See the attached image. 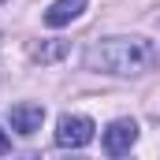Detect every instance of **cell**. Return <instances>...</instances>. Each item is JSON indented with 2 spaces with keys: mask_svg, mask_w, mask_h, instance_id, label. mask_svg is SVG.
<instances>
[{
  "mask_svg": "<svg viewBox=\"0 0 160 160\" xmlns=\"http://www.w3.org/2000/svg\"><path fill=\"white\" fill-rule=\"evenodd\" d=\"M93 119L89 116H60L56 123V145H63V149H82V145H89L93 142Z\"/></svg>",
  "mask_w": 160,
  "mask_h": 160,
  "instance_id": "obj_2",
  "label": "cell"
},
{
  "mask_svg": "<svg viewBox=\"0 0 160 160\" xmlns=\"http://www.w3.org/2000/svg\"><path fill=\"white\" fill-rule=\"evenodd\" d=\"M134 142H138V123H134V119H112L108 127H104V134H101V145H104L108 157L130 153Z\"/></svg>",
  "mask_w": 160,
  "mask_h": 160,
  "instance_id": "obj_3",
  "label": "cell"
},
{
  "mask_svg": "<svg viewBox=\"0 0 160 160\" xmlns=\"http://www.w3.org/2000/svg\"><path fill=\"white\" fill-rule=\"evenodd\" d=\"M86 4H89V0H52V4L45 8V26L60 30V26L75 22L82 11H86Z\"/></svg>",
  "mask_w": 160,
  "mask_h": 160,
  "instance_id": "obj_5",
  "label": "cell"
},
{
  "mask_svg": "<svg viewBox=\"0 0 160 160\" xmlns=\"http://www.w3.org/2000/svg\"><path fill=\"white\" fill-rule=\"evenodd\" d=\"M0 4H4V0H0Z\"/></svg>",
  "mask_w": 160,
  "mask_h": 160,
  "instance_id": "obj_8",
  "label": "cell"
},
{
  "mask_svg": "<svg viewBox=\"0 0 160 160\" xmlns=\"http://www.w3.org/2000/svg\"><path fill=\"white\" fill-rule=\"evenodd\" d=\"M30 56H34L38 63L63 60V56H67V41H41V45H30Z\"/></svg>",
  "mask_w": 160,
  "mask_h": 160,
  "instance_id": "obj_6",
  "label": "cell"
},
{
  "mask_svg": "<svg viewBox=\"0 0 160 160\" xmlns=\"http://www.w3.org/2000/svg\"><path fill=\"white\" fill-rule=\"evenodd\" d=\"M82 63L97 75H112V78H142L160 63V48L149 38L138 34H119V38H101L93 41L82 56Z\"/></svg>",
  "mask_w": 160,
  "mask_h": 160,
  "instance_id": "obj_1",
  "label": "cell"
},
{
  "mask_svg": "<svg viewBox=\"0 0 160 160\" xmlns=\"http://www.w3.org/2000/svg\"><path fill=\"white\" fill-rule=\"evenodd\" d=\"M8 149H11V138H8V134H4V127H0V157H4Z\"/></svg>",
  "mask_w": 160,
  "mask_h": 160,
  "instance_id": "obj_7",
  "label": "cell"
},
{
  "mask_svg": "<svg viewBox=\"0 0 160 160\" xmlns=\"http://www.w3.org/2000/svg\"><path fill=\"white\" fill-rule=\"evenodd\" d=\"M8 123H11V130H15V134L30 138V134H38L41 123H45V108L34 104V101H22V104H15V108L8 112Z\"/></svg>",
  "mask_w": 160,
  "mask_h": 160,
  "instance_id": "obj_4",
  "label": "cell"
}]
</instances>
